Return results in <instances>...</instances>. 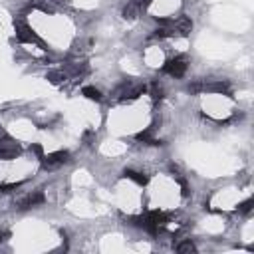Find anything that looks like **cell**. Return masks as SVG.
Returning a JSON list of instances; mask_svg holds the SVG:
<instances>
[{"label": "cell", "mask_w": 254, "mask_h": 254, "mask_svg": "<svg viewBox=\"0 0 254 254\" xmlns=\"http://www.w3.org/2000/svg\"><path fill=\"white\" fill-rule=\"evenodd\" d=\"M192 30V22L189 16H181L177 20H163V26L153 32L155 38H175V36H189Z\"/></svg>", "instance_id": "cell-1"}, {"label": "cell", "mask_w": 254, "mask_h": 254, "mask_svg": "<svg viewBox=\"0 0 254 254\" xmlns=\"http://www.w3.org/2000/svg\"><path fill=\"white\" fill-rule=\"evenodd\" d=\"M129 220H133L131 224L141 226V228H145V230L151 232V234H157V232L161 230V226H165L167 214L161 212V210H151V212H147V214H143V216H135V218H129Z\"/></svg>", "instance_id": "cell-2"}, {"label": "cell", "mask_w": 254, "mask_h": 254, "mask_svg": "<svg viewBox=\"0 0 254 254\" xmlns=\"http://www.w3.org/2000/svg\"><path fill=\"white\" fill-rule=\"evenodd\" d=\"M14 30H16V40L18 42H22V44H42L40 42V38H38V34L24 22V20H16L14 22Z\"/></svg>", "instance_id": "cell-3"}, {"label": "cell", "mask_w": 254, "mask_h": 254, "mask_svg": "<svg viewBox=\"0 0 254 254\" xmlns=\"http://www.w3.org/2000/svg\"><path fill=\"white\" fill-rule=\"evenodd\" d=\"M20 143L18 141H14L12 137H8V135H2L0 137V159H4V161H12V159H16L18 155H20Z\"/></svg>", "instance_id": "cell-4"}, {"label": "cell", "mask_w": 254, "mask_h": 254, "mask_svg": "<svg viewBox=\"0 0 254 254\" xmlns=\"http://www.w3.org/2000/svg\"><path fill=\"white\" fill-rule=\"evenodd\" d=\"M40 161H42L44 169H56V167H62V165L69 163V153L67 151H56V153H50V155H42Z\"/></svg>", "instance_id": "cell-5"}, {"label": "cell", "mask_w": 254, "mask_h": 254, "mask_svg": "<svg viewBox=\"0 0 254 254\" xmlns=\"http://www.w3.org/2000/svg\"><path fill=\"white\" fill-rule=\"evenodd\" d=\"M187 67H189L187 60L179 56V58L169 60V62L163 65V71H167V73H169V75H173V77H183V75H185V71H187Z\"/></svg>", "instance_id": "cell-6"}, {"label": "cell", "mask_w": 254, "mask_h": 254, "mask_svg": "<svg viewBox=\"0 0 254 254\" xmlns=\"http://www.w3.org/2000/svg\"><path fill=\"white\" fill-rule=\"evenodd\" d=\"M44 200H46V196H44V192H42V190H32L30 194L22 196V198L16 202V206H18L20 210H28V208H32V206L42 204Z\"/></svg>", "instance_id": "cell-7"}, {"label": "cell", "mask_w": 254, "mask_h": 254, "mask_svg": "<svg viewBox=\"0 0 254 254\" xmlns=\"http://www.w3.org/2000/svg\"><path fill=\"white\" fill-rule=\"evenodd\" d=\"M135 139H137V141H143V143H147V145H161V141L153 137V127H149V129L137 133Z\"/></svg>", "instance_id": "cell-8"}, {"label": "cell", "mask_w": 254, "mask_h": 254, "mask_svg": "<svg viewBox=\"0 0 254 254\" xmlns=\"http://www.w3.org/2000/svg\"><path fill=\"white\" fill-rule=\"evenodd\" d=\"M204 91H214V93H228V83L218 79L212 83H204Z\"/></svg>", "instance_id": "cell-9"}, {"label": "cell", "mask_w": 254, "mask_h": 254, "mask_svg": "<svg viewBox=\"0 0 254 254\" xmlns=\"http://www.w3.org/2000/svg\"><path fill=\"white\" fill-rule=\"evenodd\" d=\"M123 177H127V179L135 181L137 185H147V177H145L143 173H139V171H133V169H125V171H123Z\"/></svg>", "instance_id": "cell-10"}, {"label": "cell", "mask_w": 254, "mask_h": 254, "mask_svg": "<svg viewBox=\"0 0 254 254\" xmlns=\"http://www.w3.org/2000/svg\"><path fill=\"white\" fill-rule=\"evenodd\" d=\"M81 93H83V95H85L87 99H91V101H101V99H103L101 91H99L97 87H91V85L83 87V89H81Z\"/></svg>", "instance_id": "cell-11"}, {"label": "cell", "mask_w": 254, "mask_h": 254, "mask_svg": "<svg viewBox=\"0 0 254 254\" xmlns=\"http://www.w3.org/2000/svg\"><path fill=\"white\" fill-rule=\"evenodd\" d=\"M151 97H153L155 101L163 99V85H161L159 81H153V83H151Z\"/></svg>", "instance_id": "cell-12"}, {"label": "cell", "mask_w": 254, "mask_h": 254, "mask_svg": "<svg viewBox=\"0 0 254 254\" xmlns=\"http://www.w3.org/2000/svg\"><path fill=\"white\" fill-rule=\"evenodd\" d=\"M46 77H48L52 83H60V81L65 79V73H64V69H58V71H48Z\"/></svg>", "instance_id": "cell-13"}, {"label": "cell", "mask_w": 254, "mask_h": 254, "mask_svg": "<svg viewBox=\"0 0 254 254\" xmlns=\"http://www.w3.org/2000/svg\"><path fill=\"white\" fill-rule=\"evenodd\" d=\"M177 252H196V246L190 240H185V242L177 244Z\"/></svg>", "instance_id": "cell-14"}, {"label": "cell", "mask_w": 254, "mask_h": 254, "mask_svg": "<svg viewBox=\"0 0 254 254\" xmlns=\"http://www.w3.org/2000/svg\"><path fill=\"white\" fill-rule=\"evenodd\" d=\"M252 206H254V198H246L244 202H240V204H238V212L248 214V212L252 210Z\"/></svg>", "instance_id": "cell-15"}, {"label": "cell", "mask_w": 254, "mask_h": 254, "mask_svg": "<svg viewBox=\"0 0 254 254\" xmlns=\"http://www.w3.org/2000/svg\"><path fill=\"white\" fill-rule=\"evenodd\" d=\"M135 14H137V4L135 2H131L129 6L123 8V18H135Z\"/></svg>", "instance_id": "cell-16"}, {"label": "cell", "mask_w": 254, "mask_h": 254, "mask_svg": "<svg viewBox=\"0 0 254 254\" xmlns=\"http://www.w3.org/2000/svg\"><path fill=\"white\" fill-rule=\"evenodd\" d=\"M20 187V183H8V185H0V192H12Z\"/></svg>", "instance_id": "cell-17"}, {"label": "cell", "mask_w": 254, "mask_h": 254, "mask_svg": "<svg viewBox=\"0 0 254 254\" xmlns=\"http://www.w3.org/2000/svg\"><path fill=\"white\" fill-rule=\"evenodd\" d=\"M30 149H32V151H34V153H36L38 157H42V147H40V145H32Z\"/></svg>", "instance_id": "cell-18"}, {"label": "cell", "mask_w": 254, "mask_h": 254, "mask_svg": "<svg viewBox=\"0 0 254 254\" xmlns=\"http://www.w3.org/2000/svg\"><path fill=\"white\" fill-rule=\"evenodd\" d=\"M149 2H151V0H141V6H147Z\"/></svg>", "instance_id": "cell-19"}, {"label": "cell", "mask_w": 254, "mask_h": 254, "mask_svg": "<svg viewBox=\"0 0 254 254\" xmlns=\"http://www.w3.org/2000/svg\"><path fill=\"white\" fill-rule=\"evenodd\" d=\"M4 236H6V232H0V242L4 240Z\"/></svg>", "instance_id": "cell-20"}]
</instances>
